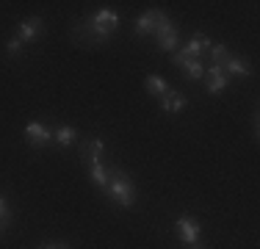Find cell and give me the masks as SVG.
I'll use <instances>...</instances> for the list:
<instances>
[{"label":"cell","instance_id":"obj_1","mask_svg":"<svg viewBox=\"0 0 260 249\" xmlns=\"http://www.w3.org/2000/svg\"><path fill=\"white\" fill-rule=\"evenodd\" d=\"M111 199H116L119 208H133L136 202V189H133V180L127 177L122 169H114L108 174V191H105Z\"/></svg>","mask_w":260,"mask_h":249},{"label":"cell","instance_id":"obj_2","mask_svg":"<svg viewBox=\"0 0 260 249\" xmlns=\"http://www.w3.org/2000/svg\"><path fill=\"white\" fill-rule=\"evenodd\" d=\"M86 25H89L91 39H94V42H105L116 28H119V14H116V11H111V9H100Z\"/></svg>","mask_w":260,"mask_h":249},{"label":"cell","instance_id":"obj_3","mask_svg":"<svg viewBox=\"0 0 260 249\" xmlns=\"http://www.w3.org/2000/svg\"><path fill=\"white\" fill-rule=\"evenodd\" d=\"M155 39H158V47L166 50V53H172L177 47V42H180V30L175 28V22L164 11H158V17H155Z\"/></svg>","mask_w":260,"mask_h":249},{"label":"cell","instance_id":"obj_4","mask_svg":"<svg viewBox=\"0 0 260 249\" xmlns=\"http://www.w3.org/2000/svg\"><path fill=\"white\" fill-rule=\"evenodd\" d=\"M175 230H177V238L185 244V249H205L200 241V222L194 219V216H180V219L175 222Z\"/></svg>","mask_w":260,"mask_h":249},{"label":"cell","instance_id":"obj_5","mask_svg":"<svg viewBox=\"0 0 260 249\" xmlns=\"http://www.w3.org/2000/svg\"><path fill=\"white\" fill-rule=\"evenodd\" d=\"M208 50H210V39H208V36H200V34H197L194 39L188 42V45H185V47H180L175 55H172V61H175L177 67H183L185 61H191V58L202 61V55H205Z\"/></svg>","mask_w":260,"mask_h":249},{"label":"cell","instance_id":"obj_6","mask_svg":"<svg viewBox=\"0 0 260 249\" xmlns=\"http://www.w3.org/2000/svg\"><path fill=\"white\" fill-rule=\"evenodd\" d=\"M25 139H28L30 147L39 149V147H47V144H50V141H53V133H50V130H47L42 122H28V124H25Z\"/></svg>","mask_w":260,"mask_h":249},{"label":"cell","instance_id":"obj_7","mask_svg":"<svg viewBox=\"0 0 260 249\" xmlns=\"http://www.w3.org/2000/svg\"><path fill=\"white\" fill-rule=\"evenodd\" d=\"M103 152H105V141L103 139H86L83 144H80V158H83L89 166L91 164H100Z\"/></svg>","mask_w":260,"mask_h":249},{"label":"cell","instance_id":"obj_8","mask_svg":"<svg viewBox=\"0 0 260 249\" xmlns=\"http://www.w3.org/2000/svg\"><path fill=\"white\" fill-rule=\"evenodd\" d=\"M42 28H45V22H42V17H30V20H22L17 25V39L25 45V42H34L36 36L42 34Z\"/></svg>","mask_w":260,"mask_h":249},{"label":"cell","instance_id":"obj_9","mask_svg":"<svg viewBox=\"0 0 260 249\" xmlns=\"http://www.w3.org/2000/svg\"><path fill=\"white\" fill-rule=\"evenodd\" d=\"M205 86L210 95H219V91H224L230 86V78L224 75L221 67H210V70H205Z\"/></svg>","mask_w":260,"mask_h":249},{"label":"cell","instance_id":"obj_10","mask_svg":"<svg viewBox=\"0 0 260 249\" xmlns=\"http://www.w3.org/2000/svg\"><path fill=\"white\" fill-rule=\"evenodd\" d=\"M155 17H158L155 9H147L144 14L136 20V25H133L136 36H150V34H155Z\"/></svg>","mask_w":260,"mask_h":249},{"label":"cell","instance_id":"obj_11","mask_svg":"<svg viewBox=\"0 0 260 249\" xmlns=\"http://www.w3.org/2000/svg\"><path fill=\"white\" fill-rule=\"evenodd\" d=\"M185 105H188V97L180 95V91H172L169 89L164 97H160V108H164V111H175V114H180Z\"/></svg>","mask_w":260,"mask_h":249},{"label":"cell","instance_id":"obj_12","mask_svg":"<svg viewBox=\"0 0 260 249\" xmlns=\"http://www.w3.org/2000/svg\"><path fill=\"white\" fill-rule=\"evenodd\" d=\"M221 70H224L227 78H230V75H233V78H244V75H249V64H246V61H241V58H233V55H230V58L221 64Z\"/></svg>","mask_w":260,"mask_h":249},{"label":"cell","instance_id":"obj_13","mask_svg":"<svg viewBox=\"0 0 260 249\" xmlns=\"http://www.w3.org/2000/svg\"><path fill=\"white\" fill-rule=\"evenodd\" d=\"M75 139H78V133H75V128H70V124H61V128L53 133V141H55V144H61V147L75 144Z\"/></svg>","mask_w":260,"mask_h":249},{"label":"cell","instance_id":"obj_14","mask_svg":"<svg viewBox=\"0 0 260 249\" xmlns=\"http://www.w3.org/2000/svg\"><path fill=\"white\" fill-rule=\"evenodd\" d=\"M89 169H91V180L97 183V189L108 191V169H105V164H103V161H100V164H91Z\"/></svg>","mask_w":260,"mask_h":249},{"label":"cell","instance_id":"obj_15","mask_svg":"<svg viewBox=\"0 0 260 249\" xmlns=\"http://www.w3.org/2000/svg\"><path fill=\"white\" fill-rule=\"evenodd\" d=\"M183 70H185V78H188V80H202V78H205V64H202V61H197V58L185 61Z\"/></svg>","mask_w":260,"mask_h":249},{"label":"cell","instance_id":"obj_16","mask_svg":"<svg viewBox=\"0 0 260 249\" xmlns=\"http://www.w3.org/2000/svg\"><path fill=\"white\" fill-rule=\"evenodd\" d=\"M144 86H147V91H150V95H155V97H164L166 91H169L166 80H164V78H158V75H150V78L144 80Z\"/></svg>","mask_w":260,"mask_h":249},{"label":"cell","instance_id":"obj_17","mask_svg":"<svg viewBox=\"0 0 260 249\" xmlns=\"http://www.w3.org/2000/svg\"><path fill=\"white\" fill-rule=\"evenodd\" d=\"M208 53H210V58H213V67H221L227 58H230V50H227L224 45H210Z\"/></svg>","mask_w":260,"mask_h":249},{"label":"cell","instance_id":"obj_18","mask_svg":"<svg viewBox=\"0 0 260 249\" xmlns=\"http://www.w3.org/2000/svg\"><path fill=\"white\" fill-rule=\"evenodd\" d=\"M9 222H11V210H9V205H6V199L0 197V230L9 227Z\"/></svg>","mask_w":260,"mask_h":249},{"label":"cell","instance_id":"obj_19","mask_svg":"<svg viewBox=\"0 0 260 249\" xmlns=\"http://www.w3.org/2000/svg\"><path fill=\"white\" fill-rule=\"evenodd\" d=\"M6 53H9V55H20V53H22V42L14 36V39H11L9 45H6Z\"/></svg>","mask_w":260,"mask_h":249},{"label":"cell","instance_id":"obj_20","mask_svg":"<svg viewBox=\"0 0 260 249\" xmlns=\"http://www.w3.org/2000/svg\"><path fill=\"white\" fill-rule=\"evenodd\" d=\"M42 249H70L67 244H47V246H42Z\"/></svg>","mask_w":260,"mask_h":249}]
</instances>
